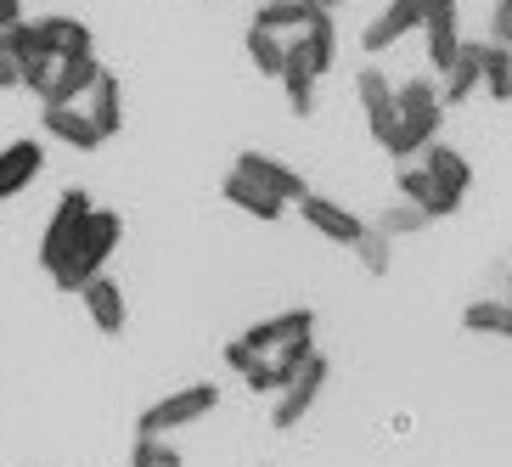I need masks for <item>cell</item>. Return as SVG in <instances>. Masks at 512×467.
Listing matches in <instances>:
<instances>
[{"label":"cell","mask_w":512,"mask_h":467,"mask_svg":"<svg viewBox=\"0 0 512 467\" xmlns=\"http://www.w3.org/2000/svg\"><path fill=\"white\" fill-rule=\"evenodd\" d=\"M119 231H124V226H119V214H113V209H91V214H85V226H79L68 259L51 271L57 293H79L91 276H102V265L113 259V248H119Z\"/></svg>","instance_id":"6da1fadb"},{"label":"cell","mask_w":512,"mask_h":467,"mask_svg":"<svg viewBox=\"0 0 512 467\" xmlns=\"http://www.w3.org/2000/svg\"><path fill=\"white\" fill-rule=\"evenodd\" d=\"M220 406V389L214 383H186V389L164 394V400H152L147 411H141V439H164L175 434V428H192V422H203L209 411Z\"/></svg>","instance_id":"7a4b0ae2"},{"label":"cell","mask_w":512,"mask_h":467,"mask_svg":"<svg viewBox=\"0 0 512 467\" xmlns=\"http://www.w3.org/2000/svg\"><path fill=\"white\" fill-rule=\"evenodd\" d=\"M321 389H327V355L316 349V355L299 366V377L282 389V400L271 406V428H282V434H287V428H299V422L310 417V406L321 400Z\"/></svg>","instance_id":"3957f363"},{"label":"cell","mask_w":512,"mask_h":467,"mask_svg":"<svg viewBox=\"0 0 512 467\" xmlns=\"http://www.w3.org/2000/svg\"><path fill=\"white\" fill-rule=\"evenodd\" d=\"M96 203L79 186H68V192L57 197V209H51V226H46V242H40V265L46 271H57L62 259H68V248H74L79 226H85V214H91Z\"/></svg>","instance_id":"277c9868"},{"label":"cell","mask_w":512,"mask_h":467,"mask_svg":"<svg viewBox=\"0 0 512 467\" xmlns=\"http://www.w3.org/2000/svg\"><path fill=\"white\" fill-rule=\"evenodd\" d=\"M422 46H428V62H434V74H445L462 51V12H456V0H428V12H422Z\"/></svg>","instance_id":"5b68a950"},{"label":"cell","mask_w":512,"mask_h":467,"mask_svg":"<svg viewBox=\"0 0 512 467\" xmlns=\"http://www.w3.org/2000/svg\"><path fill=\"white\" fill-rule=\"evenodd\" d=\"M231 175H242V181L265 186V192H271V197H282V203H304V197H310V186H304V175H299V169H287L282 158H271V152H242Z\"/></svg>","instance_id":"8992f818"},{"label":"cell","mask_w":512,"mask_h":467,"mask_svg":"<svg viewBox=\"0 0 512 467\" xmlns=\"http://www.w3.org/2000/svg\"><path fill=\"white\" fill-rule=\"evenodd\" d=\"M310 332H316V316H310V310H282V316H271V321H259V327L242 332V349L271 361V355H282L287 344H304Z\"/></svg>","instance_id":"52a82bcc"},{"label":"cell","mask_w":512,"mask_h":467,"mask_svg":"<svg viewBox=\"0 0 512 467\" xmlns=\"http://www.w3.org/2000/svg\"><path fill=\"white\" fill-rule=\"evenodd\" d=\"M400 197H406V203H417L428 220H445V214L462 209V197H467V192L445 186L439 175H428L422 164H400Z\"/></svg>","instance_id":"ba28073f"},{"label":"cell","mask_w":512,"mask_h":467,"mask_svg":"<svg viewBox=\"0 0 512 467\" xmlns=\"http://www.w3.org/2000/svg\"><path fill=\"white\" fill-rule=\"evenodd\" d=\"M355 96H361V107H366L372 141H377V147H389L394 124H400V107H394V85H389V74H377V68H361V74H355Z\"/></svg>","instance_id":"9c48e42d"},{"label":"cell","mask_w":512,"mask_h":467,"mask_svg":"<svg viewBox=\"0 0 512 467\" xmlns=\"http://www.w3.org/2000/svg\"><path fill=\"white\" fill-rule=\"evenodd\" d=\"M422 12H428V0H389V6H383V12L366 23L361 46L372 51V57H377V51H389L394 40H406V34L422 29Z\"/></svg>","instance_id":"30bf717a"},{"label":"cell","mask_w":512,"mask_h":467,"mask_svg":"<svg viewBox=\"0 0 512 467\" xmlns=\"http://www.w3.org/2000/svg\"><path fill=\"white\" fill-rule=\"evenodd\" d=\"M484 62H490V40H462V51H456V62L445 68V85H439V102H467V96L484 85Z\"/></svg>","instance_id":"8fae6325"},{"label":"cell","mask_w":512,"mask_h":467,"mask_svg":"<svg viewBox=\"0 0 512 467\" xmlns=\"http://www.w3.org/2000/svg\"><path fill=\"white\" fill-rule=\"evenodd\" d=\"M96 74H102V62H96V57H57L51 85H46L40 102H46V107H79V96H91Z\"/></svg>","instance_id":"7c38bea8"},{"label":"cell","mask_w":512,"mask_h":467,"mask_svg":"<svg viewBox=\"0 0 512 467\" xmlns=\"http://www.w3.org/2000/svg\"><path fill=\"white\" fill-rule=\"evenodd\" d=\"M299 214L304 220H310V226L321 231V237L327 242H344V248H355V242H361V231H366V220H355V214L344 209V203H332V197H304L299 203Z\"/></svg>","instance_id":"4fadbf2b"},{"label":"cell","mask_w":512,"mask_h":467,"mask_svg":"<svg viewBox=\"0 0 512 467\" xmlns=\"http://www.w3.org/2000/svg\"><path fill=\"white\" fill-rule=\"evenodd\" d=\"M79 299H85V310H91L96 332H107V338H119L124 332V287L113 282V276H91V282L79 287Z\"/></svg>","instance_id":"5bb4252c"},{"label":"cell","mask_w":512,"mask_h":467,"mask_svg":"<svg viewBox=\"0 0 512 467\" xmlns=\"http://www.w3.org/2000/svg\"><path fill=\"white\" fill-rule=\"evenodd\" d=\"M282 91H287V107H293V119H310L316 113V74H310V62H304L299 40H287L282 51Z\"/></svg>","instance_id":"9a60e30c"},{"label":"cell","mask_w":512,"mask_h":467,"mask_svg":"<svg viewBox=\"0 0 512 467\" xmlns=\"http://www.w3.org/2000/svg\"><path fill=\"white\" fill-rule=\"evenodd\" d=\"M40 169H46V147L40 141H12V147L0 152V203L23 192Z\"/></svg>","instance_id":"2e32d148"},{"label":"cell","mask_w":512,"mask_h":467,"mask_svg":"<svg viewBox=\"0 0 512 467\" xmlns=\"http://www.w3.org/2000/svg\"><path fill=\"white\" fill-rule=\"evenodd\" d=\"M321 6H310V0H265L254 12V29L276 34V40H293V34H304L310 23H316Z\"/></svg>","instance_id":"e0dca14e"},{"label":"cell","mask_w":512,"mask_h":467,"mask_svg":"<svg viewBox=\"0 0 512 467\" xmlns=\"http://www.w3.org/2000/svg\"><path fill=\"white\" fill-rule=\"evenodd\" d=\"M85 102H91L85 113H91V124L102 130V141H107V136H119V130H124V96H119V74H107V68H102Z\"/></svg>","instance_id":"ac0fdd59"},{"label":"cell","mask_w":512,"mask_h":467,"mask_svg":"<svg viewBox=\"0 0 512 467\" xmlns=\"http://www.w3.org/2000/svg\"><path fill=\"white\" fill-rule=\"evenodd\" d=\"M34 29L51 57H91V29L79 17H34Z\"/></svg>","instance_id":"d6986e66"},{"label":"cell","mask_w":512,"mask_h":467,"mask_svg":"<svg viewBox=\"0 0 512 467\" xmlns=\"http://www.w3.org/2000/svg\"><path fill=\"white\" fill-rule=\"evenodd\" d=\"M46 130L57 141H68V147H79V152L102 147V130L91 124V113H85V107H46Z\"/></svg>","instance_id":"ffe728a7"},{"label":"cell","mask_w":512,"mask_h":467,"mask_svg":"<svg viewBox=\"0 0 512 467\" xmlns=\"http://www.w3.org/2000/svg\"><path fill=\"white\" fill-rule=\"evenodd\" d=\"M293 40H299V51H304V62H310V74L316 79L338 62V29H332L327 12H316V23H310L304 34H293Z\"/></svg>","instance_id":"44dd1931"},{"label":"cell","mask_w":512,"mask_h":467,"mask_svg":"<svg viewBox=\"0 0 512 467\" xmlns=\"http://www.w3.org/2000/svg\"><path fill=\"white\" fill-rule=\"evenodd\" d=\"M226 203L231 209H242V214H254V220H282V197H271L265 186H254V181H242V175H226Z\"/></svg>","instance_id":"7402d4cb"},{"label":"cell","mask_w":512,"mask_h":467,"mask_svg":"<svg viewBox=\"0 0 512 467\" xmlns=\"http://www.w3.org/2000/svg\"><path fill=\"white\" fill-rule=\"evenodd\" d=\"M417 164L428 169V175H439L445 186H456V192H467V186H473V164H467L456 147H445V141H434V147L417 158Z\"/></svg>","instance_id":"603a6c76"},{"label":"cell","mask_w":512,"mask_h":467,"mask_svg":"<svg viewBox=\"0 0 512 467\" xmlns=\"http://www.w3.org/2000/svg\"><path fill=\"white\" fill-rule=\"evenodd\" d=\"M394 107H400V119H411V113H445L434 79H406V85H394Z\"/></svg>","instance_id":"cb8c5ba5"},{"label":"cell","mask_w":512,"mask_h":467,"mask_svg":"<svg viewBox=\"0 0 512 467\" xmlns=\"http://www.w3.org/2000/svg\"><path fill=\"white\" fill-rule=\"evenodd\" d=\"M372 226L394 242V237H411V231H422V226H428V214H422L417 203H406V197H394V203H389L383 214H377Z\"/></svg>","instance_id":"d4e9b609"},{"label":"cell","mask_w":512,"mask_h":467,"mask_svg":"<svg viewBox=\"0 0 512 467\" xmlns=\"http://www.w3.org/2000/svg\"><path fill=\"white\" fill-rule=\"evenodd\" d=\"M355 259L366 265V276H389V265H394V242L383 237L377 226H366V231H361V242H355Z\"/></svg>","instance_id":"484cf974"},{"label":"cell","mask_w":512,"mask_h":467,"mask_svg":"<svg viewBox=\"0 0 512 467\" xmlns=\"http://www.w3.org/2000/svg\"><path fill=\"white\" fill-rule=\"evenodd\" d=\"M282 51H287V40H276V34H265V29H248V57H254V68L265 79L282 74Z\"/></svg>","instance_id":"4316f807"},{"label":"cell","mask_w":512,"mask_h":467,"mask_svg":"<svg viewBox=\"0 0 512 467\" xmlns=\"http://www.w3.org/2000/svg\"><path fill=\"white\" fill-rule=\"evenodd\" d=\"M484 91L496 102H512V46H490V62H484Z\"/></svg>","instance_id":"83f0119b"},{"label":"cell","mask_w":512,"mask_h":467,"mask_svg":"<svg viewBox=\"0 0 512 467\" xmlns=\"http://www.w3.org/2000/svg\"><path fill=\"white\" fill-rule=\"evenodd\" d=\"M130 467H186L175 445H158V439H136V451H130Z\"/></svg>","instance_id":"f1b7e54d"},{"label":"cell","mask_w":512,"mask_h":467,"mask_svg":"<svg viewBox=\"0 0 512 467\" xmlns=\"http://www.w3.org/2000/svg\"><path fill=\"white\" fill-rule=\"evenodd\" d=\"M496 321H501V304H490V299H479V304H467L462 310L467 332H496Z\"/></svg>","instance_id":"f546056e"},{"label":"cell","mask_w":512,"mask_h":467,"mask_svg":"<svg viewBox=\"0 0 512 467\" xmlns=\"http://www.w3.org/2000/svg\"><path fill=\"white\" fill-rule=\"evenodd\" d=\"M237 377H242V383H248L254 394H276V372H271V361H265V355H254V361L242 366Z\"/></svg>","instance_id":"4dcf8cb0"},{"label":"cell","mask_w":512,"mask_h":467,"mask_svg":"<svg viewBox=\"0 0 512 467\" xmlns=\"http://www.w3.org/2000/svg\"><path fill=\"white\" fill-rule=\"evenodd\" d=\"M490 46H512V0H496L490 12Z\"/></svg>","instance_id":"1f68e13d"},{"label":"cell","mask_w":512,"mask_h":467,"mask_svg":"<svg viewBox=\"0 0 512 467\" xmlns=\"http://www.w3.org/2000/svg\"><path fill=\"white\" fill-rule=\"evenodd\" d=\"M12 23H23V0H0V29H12Z\"/></svg>","instance_id":"d6a6232c"},{"label":"cell","mask_w":512,"mask_h":467,"mask_svg":"<svg viewBox=\"0 0 512 467\" xmlns=\"http://www.w3.org/2000/svg\"><path fill=\"white\" fill-rule=\"evenodd\" d=\"M0 91H17V62L0 51Z\"/></svg>","instance_id":"836d02e7"},{"label":"cell","mask_w":512,"mask_h":467,"mask_svg":"<svg viewBox=\"0 0 512 467\" xmlns=\"http://www.w3.org/2000/svg\"><path fill=\"white\" fill-rule=\"evenodd\" d=\"M248 361H254V355L242 349V338H237V344H226V366H231V372H242V366H248Z\"/></svg>","instance_id":"e575fe53"},{"label":"cell","mask_w":512,"mask_h":467,"mask_svg":"<svg viewBox=\"0 0 512 467\" xmlns=\"http://www.w3.org/2000/svg\"><path fill=\"white\" fill-rule=\"evenodd\" d=\"M496 338H512V304H501V321H496Z\"/></svg>","instance_id":"d590c367"},{"label":"cell","mask_w":512,"mask_h":467,"mask_svg":"<svg viewBox=\"0 0 512 467\" xmlns=\"http://www.w3.org/2000/svg\"><path fill=\"white\" fill-rule=\"evenodd\" d=\"M310 6H321V12H327V6H338V0H310Z\"/></svg>","instance_id":"8d00e7d4"},{"label":"cell","mask_w":512,"mask_h":467,"mask_svg":"<svg viewBox=\"0 0 512 467\" xmlns=\"http://www.w3.org/2000/svg\"><path fill=\"white\" fill-rule=\"evenodd\" d=\"M507 304H512V276H507Z\"/></svg>","instance_id":"74e56055"}]
</instances>
